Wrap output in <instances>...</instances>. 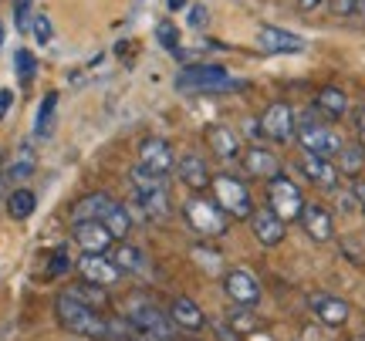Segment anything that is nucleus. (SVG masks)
<instances>
[{
	"instance_id": "31",
	"label": "nucleus",
	"mask_w": 365,
	"mask_h": 341,
	"mask_svg": "<svg viewBox=\"0 0 365 341\" xmlns=\"http://www.w3.org/2000/svg\"><path fill=\"white\" fill-rule=\"evenodd\" d=\"M156 41L166 51L180 54V27L173 24V21H156Z\"/></svg>"
},
{
	"instance_id": "16",
	"label": "nucleus",
	"mask_w": 365,
	"mask_h": 341,
	"mask_svg": "<svg viewBox=\"0 0 365 341\" xmlns=\"http://www.w3.org/2000/svg\"><path fill=\"white\" fill-rule=\"evenodd\" d=\"M250 230H254V236L261 240L264 247H277V243L284 240V234H287L284 220H281L271 206H261V210L250 213Z\"/></svg>"
},
{
	"instance_id": "39",
	"label": "nucleus",
	"mask_w": 365,
	"mask_h": 341,
	"mask_svg": "<svg viewBox=\"0 0 365 341\" xmlns=\"http://www.w3.org/2000/svg\"><path fill=\"white\" fill-rule=\"evenodd\" d=\"M328 4H331V14H339V17H349L359 7V0H328Z\"/></svg>"
},
{
	"instance_id": "29",
	"label": "nucleus",
	"mask_w": 365,
	"mask_h": 341,
	"mask_svg": "<svg viewBox=\"0 0 365 341\" xmlns=\"http://www.w3.org/2000/svg\"><path fill=\"white\" fill-rule=\"evenodd\" d=\"M102 224L112 230V236H115V240H125V236H129V230H132V213H129V206L115 203V210L108 213Z\"/></svg>"
},
{
	"instance_id": "22",
	"label": "nucleus",
	"mask_w": 365,
	"mask_h": 341,
	"mask_svg": "<svg viewBox=\"0 0 365 341\" xmlns=\"http://www.w3.org/2000/svg\"><path fill=\"white\" fill-rule=\"evenodd\" d=\"M170 318H173V325L182 331H200L207 325V315H203L200 304L190 301V298H176V301L170 304Z\"/></svg>"
},
{
	"instance_id": "1",
	"label": "nucleus",
	"mask_w": 365,
	"mask_h": 341,
	"mask_svg": "<svg viewBox=\"0 0 365 341\" xmlns=\"http://www.w3.org/2000/svg\"><path fill=\"white\" fill-rule=\"evenodd\" d=\"M54 315L61 321V328L71 331V335H81V338L91 341H112V338H125L132 335V325L125 318H105L102 311H95L88 304L81 301L75 290L68 288L54 298Z\"/></svg>"
},
{
	"instance_id": "19",
	"label": "nucleus",
	"mask_w": 365,
	"mask_h": 341,
	"mask_svg": "<svg viewBox=\"0 0 365 341\" xmlns=\"http://www.w3.org/2000/svg\"><path fill=\"white\" fill-rule=\"evenodd\" d=\"M176 176H180L182 186H190L193 193H203L210 183H213V176H210V166L203 156H182L176 159Z\"/></svg>"
},
{
	"instance_id": "10",
	"label": "nucleus",
	"mask_w": 365,
	"mask_h": 341,
	"mask_svg": "<svg viewBox=\"0 0 365 341\" xmlns=\"http://www.w3.org/2000/svg\"><path fill=\"white\" fill-rule=\"evenodd\" d=\"M223 290H227V298L234 304H244V308H254V304L261 301V280L244 271V267H237V271H227L223 274Z\"/></svg>"
},
{
	"instance_id": "34",
	"label": "nucleus",
	"mask_w": 365,
	"mask_h": 341,
	"mask_svg": "<svg viewBox=\"0 0 365 341\" xmlns=\"http://www.w3.org/2000/svg\"><path fill=\"white\" fill-rule=\"evenodd\" d=\"M31 4L34 0H14V24H17V31H31V17H34V11H31Z\"/></svg>"
},
{
	"instance_id": "11",
	"label": "nucleus",
	"mask_w": 365,
	"mask_h": 341,
	"mask_svg": "<svg viewBox=\"0 0 365 341\" xmlns=\"http://www.w3.org/2000/svg\"><path fill=\"white\" fill-rule=\"evenodd\" d=\"M71 236H75V243H78L85 253H105V250L115 243L112 230L105 224H98V220H75Z\"/></svg>"
},
{
	"instance_id": "7",
	"label": "nucleus",
	"mask_w": 365,
	"mask_h": 341,
	"mask_svg": "<svg viewBox=\"0 0 365 341\" xmlns=\"http://www.w3.org/2000/svg\"><path fill=\"white\" fill-rule=\"evenodd\" d=\"M304 193H301V186L294 179H287L284 172L281 176H274L271 183H267V206H271L284 224L291 220H301V210H304Z\"/></svg>"
},
{
	"instance_id": "5",
	"label": "nucleus",
	"mask_w": 365,
	"mask_h": 341,
	"mask_svg": "<svg viewBox=\"0 0 365 341\" xmlns=\"http://www.w3.org/2000/svg\"><path fill=\"white\" fill-rule=\"evenodd\" d=\"M210 189H213V203H217L227 216H234V220H250L254 199H250V189L244 179H237L230 172H220V176H213Z\"/></svg>"
},
{
	"instance_id": "40",
	"label": "nucleus",
	"mask_w": 365,
	"mask_h": 341,
	"mask_svg": "<svg viewBox=\"0 0 365 341\" xmlns=\"http://www.w3.org/2000/svg\"><path fill=\"white\" fill-rule=\"evenodd\" d=\"M207 253H210L207 247H196V250H193V257L203 263L207 271H220V257H207Z\"/></svg>"
},
{
	"instance_id": "48",
	"label": "nucleus",
	"mask_w": 365,
	"mask_h": 341,
	"mask_svg": "<svg viewBox=\"0 0 365 341\" xmlns=\"http://www.w3.org/2000/svg\"><path fill=\"white\" fill-rule=\"evenodd\" d=\"M355 11H362V17H365V0H359V7H355Z\"/></svg>"
},
{
	"instance_id": "47",
	"label": "nucleus",
	"mask_w": 365,
	"mask_h": 341,
	"mask_svg": "<svg viewBox=\"0 0 365 341\" xmlns=\"http://www.w3.org/2000/svg\"><path fill=\"white\" fill-rule=\"evenodd\" d=\"M166 7L170 11H182V7H190V0H166Z\"/></svg>"
},
{
	"instance_id": "46",
	"label": "nucleus",
	"mask_w": 365,
	"mask_h": 341,
	"mask_svg": "<svg viewBox=\"0 0 365 341\" xmlns=\"http://www.w3.org/2000/svg\"><path fill=\"white\" fill-rule=\"evenodd\" d=\"M298 4H301V11H318L325 0H298Z\"/></svg>"
},
{
	"instance_id": "24",
	"label": "nucleus",
	"mask_w": 365,
	"mask_h": 341,
	"mask_svg": "<svg viewBox=\"0 0 365 341\" xmlns=\"http://www.w3.org/2000/svg\"><path fill=\"white\" fill-rule=\"evenodd\" d=\"M331 162H335L339 176H345V179H359V172L365 169V149L359 142H345Z\"/></svg>"
},
{
	"instance_id": "26",
	"label": "nucleus",
	"mask_w": 365,
	"mask_h": 341,
	"mask_svg": "<svg viewBox=\"0 0 365 341\" xmlns=\"http://www.w3.org/2000/svg\"><path fill=\"white\" fill-rule=\"evenodd\" d=\"M112 261H115L118 271H129V274L145 271V253L139 247H132V243H118L115 253H112Z\"/></svg>"
},
{
	"instance_id": "28",
	"label": "nucleus",
	"mask_w": 365,
	"mask_h": 341,
	"mask_svg": "<svg viewBox=\"0 0 365 341\" xmlns=\"http://www.w3.org/2000/svg\"><path fill=\"white\" fill-rule=\"evenodd\" d=\"M34 206H38V199H34L31 189H14L11 199H7V213H11L14 220H27L34 213Z\"/></svg>"
},
{
	"instance_id": "12",
	"label": "nucleus",
	"mask_w": 365,
	"mask_h": 341,
	"mask_svg": "<svg viewBox=\"0 0 365 341\" xmlns=\"http://www.w3.org/2000/svg\"><path fill=\"white\" fill-rule=\"evenodd\" d=\"M257 44H261L267 54H298L304 51V38L294 34V31H284V27L264 24L257 31Z\"/></svg>"
},
{
	"instance_id": "43",
	"label": "nucleus",
	"mask_w": 365,
	"mask_h": 341,
	"mask_svg": "<svg viewBox=\"0 0 365 341\" xmlns=\"http://www.w3.org/2000/svg\"><path fill=\"white\" fill-rule=\"evenodd\" d=\"M352 189H355V203H359V210L365 213V179H352Z\"/></svg>"
},
{
	"instance_id": "8",
	"label": "nucleus",
	"mask_w": 365,
	"mask_h": 341,
	"mask_svg": "<svg viewBox=\"0 0 365 341\" xmlns=\"http://www.w3.org/2000/svg\"><path fill=\"white\" fill-rule=\"evenodd\" d=\"M125 321H129L135 331H149V335H163V338H173V331H176L170 315H163L156 304L139 301V298H132V301L125 304Z\"/></svg>"
},
{
	"instance_id": "14",
	"label": "nucleus",
	"mask_w": 365,
	"mask_h": 341,
	"mask_svg": "<svg viewBox=\"0 0 365 341\" xmlns=\"http://www.w3.org/2000/svg\"><path fill=\"white\" fill-rule=\"evenodd\" d=\"M78 271H81V277H85L88 284H102V288L115 284L118 277H122V271L115 267V261H112V257H105V253H81Z\"/></svg>"
},
{
	"instance_id": "30",
	"label": "nucleus",
	"mask_w": 365,
	"mask_h": 341,
	"mask_svg": "<svg viewBox=\"0 0 365 341\" xmlns=\"http://www.w3.org/2000/svg\"><path fill=\"white\" fill-rule=\"evenodd\" d=\"M54 108H58V92H48L44 95V102L38 108V118H34V135H48L51 132V122H54Z\"/></svg>"
},
{
	"instance_id": "27",
	"label": "nucleus",
	"mask_w": 365,
	"mask_h": 341,
	"mask_svg": "<svg viewBox=\"0 0 365 341\" xmlns=\"http://www.w3.org/2000/svg\"><path fill=\"white\" fill-rule=\"evenodd\" d=\"M14 75H17V81H21L24 88L34 81V75H38V58H34V51H27V48H17V51H14Z\"/></svg>"
},
{
	"instance_id": "32",
	"label": "nucleus",
	"mask_w": 365,
	"mask_h": 341,
	"mask_svg": "<svg viewBox=\"0 0 365 341\" xmlns=\"http://www.w3.org/2000/svg\"><path fill=\"white\" fill-rule=\"evenodd\" d=\"M71 290H75V294H78L88 308H95V311H98V308H105V288H102V284H88V280H85V284H78V288H71Z\"/></svg>"
},
{
	"instance_id": "4",
	"label": "nucleus",
	"mask_w": 365,
	"mask_h": 341,
	"mask_svg": "<svg viewBox=\"0 0 365 341\" xmlns=\"http://www.w3.org/2000/svg\"><path fill=\"white\" fill-rule=\"evenodd\" d=\"M294 139L301 142V152H312V156H322V159H335L339 149L345 145L339 132L328 125L325 118H318L314 112L298 118V129H294Z\"/></svg>"
},
{
	"instance_id": "18",
	"label": "nucleus",
	"mask_w": 365,
	"mask_h": 341,
	"mask_svg": "<svg viewBox=\"0 0 365 341\" xmlns=\"http://www.w3.org/2000/svg\"><path fill=\"white\" fill-rule=\"evenodd\" d=\"M301 226H304V234L318 240V243H325L335 236V224H331V213L328 206L322 203H304V210H301Z\"/></svg>"
},
{
	"instance_id": "15",
	"label": "nucleus",
	"mask_w": 365,
	"mask_h": 341,
	"mask_svg": "<svg viewBox=\"0 0 365 341\" xmlns=\"http://www.w3.org/2000/svg\"><path fill=\"white\" fill-rule=\"evenodd\" d=\"M244 162V172L254 176V179H264V183H271L274 176H281V159L274 156L271 149H264V145H250L247 152L240 156Z\"/></svg>"
},
{
	"instance_id": "21",
	"label": "nucleus",
	"mask_w": 365,
	"mask_h": 341,
	"mask_svg": "<svg viewBox=\"0 0 365 341\" xmlns=\"http://www.w3.org/2000/svg\"><path fill=\"white\" fill-rule=\"evenodd\" d=\"M207 145L210 152L217 159H223V162H230V159H240L244 156V149H240V139H237L234 129H227V125H207Z\"/></svg>"
},
{
	"instance_id": "6",
	"label": "nucleus",
	"mask_w": 365,
	"mask_h": 341,
	"mask_svg": "<svg viewBox=\"0 0 365 341\" xmlns=\"http://www.w3.org/2000/svg\"><path fill=\"white\" fill-rule=\"evenodd\" d=\"M182 213H186V224L193 226L200 236H223L227 234V220H230V216H227L213 199L200 196V193L186 199Z\"/></svg>"
},
{
	"instance_id": "33",
	"label": "nucleus",
	"mask_w": 365,
	"mask_h": 341,
	"mask_svg": "<svg viewBox=\"0 0 365 341\" xmlns=\"http://www.w3.org/2000/svg\"><path fill=\"white\" fill-rule=\"evenodd\" d=\"M31 34H34L38 44H51L54 27H51V21H48V14H34V17H31Z\"/></svg>"
},
{
	"instance_id": "9",
	"label": "nucleus",
	"mask_w": 365,
	"mask_h": 341,
	"mask_svg": "<svg viewBox=\"0 0 365 341\" xmlns=\"http://www.w3.org/2000/svg\"><path fill=\"white\" fill-rule=\"evenodd\" d=\"M257 125H261V132L267 139H274V142H291V139H294V129H298V115H294V108L287 105V102H271V105L261 112Z\"/></svg>"
},
{
	"instance_id": "25",
	"label": "nucleus",
	"mask_w": 365,
	"mask_h": 341,
	"mask_svg": "<svg viewBox=\"0 0 365 341\" xmlns=\"http://www.w3.org/2000/svg\"><path fill=\"white\" fill-rule=\"evenodd\" d=\"M314 112L325 118H341L349 112V95L341 92V88H322V92L314 95Z\"/></svg>"
},
{
	"instance_id": "44",
	"label": "nucleus",
	"mask_w": 365,
	"mask_h": 341,
	"mask_svg": "<svg viewBox=\"0 0 365 341\" xmlns=\"http://www.w3.org/2000/svg\"><path fill=\"white\" fill-rule=\"evenodd\" d=\"M132 341H173V338H163V335H149V331H135Z\"/></svg>"
},
{
	"instance_id": "41",
	"label": "nucleus",
	"mask_w": 365,
	"mask_h": 341,
	"mask_svg": "<svg viewBox=\"0 0 365 341\" xmlns=\"http://www.w3.org/2000/svg\"><path fill=\"white\" fill-rule=\"evenodd\" d=\"M31 169H34V162H31V156H24L21 162H14L11 166V176L14 179H24V176H31Z\"/></svg>"
},
{
	"instance_id": "17",
	"label": "nucleus",
	"mask_w": 365,
	"mask_h": 341,
	"mask_svg": "<svg viewBox=\"0 0 365 341\" xmlns=\"http://www.w3.org/2000/svg\"><path fill=\"white\" fill-rule=\"evenodd\" d=\"M301 172H304V179L314 186H322V189H335L339 186V169H335V162L331 159H322V156H312V152H301Z\"/></svg>"
},
{
	"instance_id": "3",
	"label": "nucleus",
	"mask_w": 365,
	"mask_h": 341,
	"mask_svg": "<svg viewBox=\"0 0 365 341\" xmlns=\"http://www.w3.org/2000/svg\"><path fill=\"white\" fill-rule=\"evenodd\" d=\"M176 88L190 95H220V92L244 88V81H237L220 65H193V68H182L180 75H176Z\"/></svg>"
},
{
	"instance_id": "2",
	"label": "nucleus",
	"mask_w": 365,
	"mask_h": 341,
	"mask_svg": "<svg viewBox=\"0 0 365 341\" xmlns=\"http://www.w3.org/2000/svg\"><path fill=\"white\" fill-rule=\"evenodd\" d=\"M129 213L139 216V220H166L170 216V186H166V176L145 169V166H135L129 169Z\"/></svg>"
},
{
	"instance_id": "20",
	"label": "nucleus",
	"mask_w": 365,
	"mask_h": 341,
	"mask_svg": "<svg viewBox=\"0 0 365 341\" xmlns=\"http://www.w3.org/2000/svg\"><path fill=\"white\" fill-rule=\"evenodd\" d=\"M308 308L314 311L318 321H325L328 328H339V325L349 321V304L341 301V298H335V294H312Z\"/></svg>"
},
{
	"instance_id": "13",
	"label": "nucleus",
	"mask_w": 365,
	"mask_h": 341,
	"mask_svg": "<svg viewBox=\"0 0 365 341\" xmlns=\"http://www.w3.org/2000/svg\"><path fill=\"white\" fill-rule=\"evenodd\" d=\"M139 166L159 172V176L176 172V156H173L170 142H166V139H145V142L139 145Z\"/></svg>"
},
{
	"instance_id": "49",
	"label": "nucleus",
	"mask_w": 365,
	"mask_h": 341,
	"mask_svg": "<svg viewBox=\"0 0 365 341\" xmlns=\"http://www.w3.org/2000/svg\"><path fill=\"white\" fill-rule=\"evenodd\" d=\"M0 48H4V21H0Z\"/></svg>"
},
{
	"instance_id": "37",
	"label": "nucleus",
	"mask_w": 365,
	"mask_h": 341,
	"mask_svg": "<svg viewBox=\"0 0 365 341\" xmlns=\"http://www.w3.org/2000/svg\"><path fill=\"white\" fill-rule=\"evenodd\" d=\"M68 267H71L68 253H65V250H54V253H51V263H48V277H61Z\"/></svg>"
},
{
	"instance_id": "38",
	"label": "nucleus",
	"mask_w": 365,
	"mask_h": 341,
	"mask_svg": "<svg viewBox=\"0 0 365 341\" xmlns=\"http://www.w3.org/2000/svg\"><path fill=\"white\" fill-rule=\"evenodd\" d=\"M210 328L217 331V338H220V341H244V335H240V331H234L230 325H223V321H210Z\"/></svg>"
},
{
	"instance_id": "36",
	"label": "nucleus",
	"mask_w": 365,
	"mask_h": 341,
	"mask_svg": "<svg viewBox=\"0 0 365 341\" xmlns=\"http://www.w3.org/2000/svg\"><path fill=\"white\" fill-rule=\"evenodd\" d=\"M230 328L240 331V335H247L250 328H254V318H250V308H244V304H237L234 315H230Z\"/></svg>"
},
{
	"instance_id": "23",
	"label": "nucleus",
	"mask_w": 365,
	"mask_h": 341,
	"mask_svg": "<svg viewBox=\"0 0 365 341\" xmlns=\"http://www.w3.org/2000/svg\"><path fill=\"white\" fill-rule=\"evenodd\" d=\"M112 210H115V199L108 196V193H88V196L78 199V206L71 210V216L75 220H98L102 224Z\"/></svg>"
},
{
	"instance_id": "42",
	"label": "nucleus",
	"mask_w": 365,
	"mask_h": 341,
	"mask_svg": "<svg viewBox=\"0 0 365 341\" xmlns=\"http://www.w3.org/2000/svg\"><path fill=\"white\" fill-rule=\"evenodd\" d=\"M11 105H14V92H11V88H0V122L7 118Z\"/></svg>"
},
{
	"instance_id": "45",
	"label": "nucleus",
	"mask_w": 365,
	"mask_h": 341,
	"mask_svg": "<svg viewBox=\"0 0 365 341\" xmlns=\"http://www.w3.org/2000/svg\"><path fill=\"white\" fill-rule=\"evenodd\" d=\"M355 129H359V145L365 149V108L359 112V118H355Z\"/></svg>"
},
{
	"instance_id": "35",
	"label": "nucleus",
	"mask_w": 365,
	"mask_h": 341,
	"mask_svg": "<svg viewBox=\"0 0 365 341\" xmlns=\"http://www.w3.org/2000/svg\"><path fill=\"white\" fill-rule=\"evenodd\" d=\"M186 24L193 27V31H203V27L210 24L207 4H190V11H186Z\"/></svg>"
}]
</instances>
